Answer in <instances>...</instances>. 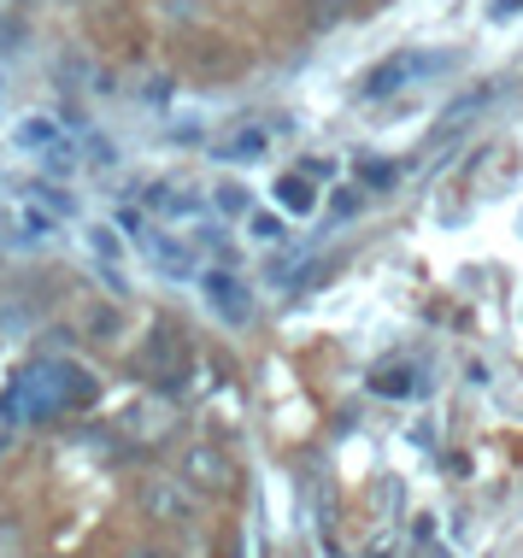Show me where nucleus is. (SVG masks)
<instances>
[{"mask_svg": "<svg viewBox=\"0 0 523 558\" xmlns=\"http://www.w3.org/2000/svg\"><path fill=\"white\" fill-rule=\"evenodd\" d=\"M142 511L159 523H194L200 511V488H188L183 476H147L142 482Z\"/></svg>", "mask_w": 523, "mask_h": 558, "instance_id": "obj_1", "label": "nucleus"}, {"mask_svg": "<svg viewBox=\"0 0 523 558\" xmlns=\"http://www.w3.org/2000/svg\"><path fill=\"white\" fill-rule=\"evenodd\" d=\"M188 482V488H200V494H230L235 488V464H230V452L212 447V441H188L183 447V471H177Z\"/></svg>", "mask_w": 523, "mask_h": 558, "instance_id": "obj_2", "label": "nucleus"}, {"mask_svg": "<svg viewBox=\"0 0 523 558\" xmlns=\"http://www.w3.org/2000/svg\"><path fill=\"white\" fill-rule=\"evenodd\" d=\"M142 365L159 376V383H183L188 376V336L177 324H154L142 341Z\"/></svg>", "mask_w": 523, "mask_h": 558, "instance_id": "obj_3", "label": "nucleus"}, {"mask_svg": "<svg viewBox=\"0 0 523 558\" xmlns=\"http://www.w3.org/2000/svg\"><path fill=\"white\" fill-rule=\"evenodd\" d=\"M206 282V300H212V312L230 329H247L253 324V294L242 289V282L230 277V270H212V277H200Z\"/></svg>", "mask_w": 523, "mask_h": 558, "instance_id": "obj_4", "label": "nucleus"}, {"mask_svg": "<svg viewBox=\"0 0 523 558\" xmlns=\"http://www.w3.org/2000/svg\"><path fill=\"white\" fill-rule=\"evenodd\" d=\"M412 71H417V59H412V53H394V59H382V65L365 77V95H394V88L412 77Z\"/></svg>", "mask_w": 523, "mask_h": 558, "instance_id": "obj_5", "label": "nucleus"}, {"mask_svg": "<svg viewBox=\"0 0 523 558\" xmlns=\"http://www.w3.org/2000/svg\"><path fill=\"white\" fill-rule=\"evenodd\" d=\"M147 253H154V259L166 265L171 277H194V253H188V247H177V241H159V235H147Z\"/></svg>", "mask_w": 523, "mask_h": 558, "instance_id": "obj_6", "label": "nucleus"}, {"mask_svg": "<svg viewBox=\"0 0 523 558\" xmlns=\"http://www.w3.org/2000/svg\"><path fill=\"white\" fill-rule=\"evenodd\" d=\"M83 329H95V341H118V312L112 306H83Z\"/></svg>", "mask_w": 523, "mask_h": 558, "instance_id": "obj_7", "label": "nucleus"}, {"mask_svg": "<svg viewBox=\"0 0 523 558\" xmlns=\"http://www.w3.org/2000/svg\"><path fill=\"white\" fill-rule=\"evenodd\" d=\"M0 558H24V523L0 511Z\"/></svg>", "mask_w": 523, "mask_h": 558, "instance_id": "obj_8", "label": "nucleus"}, {"mask_svg": "<svg viewBox=\"0 0 523 558\" xmlns=\"http://www.w3.org/2000/svg\"><path fill=\"white\" fill-rule=\"evenodd\" d=\"M259 154H265V135H259V130H247L242 142H223V147H218V159H235V165H242V159H259Z\"/></svg>", "mask_w": 523, "mask_h": 558, "instance_id": "obj_9", "label": "nucleus"}, {"mask_svg": "<svg viewBox=\"0 0 523 558\" xmlns=\"http://www.w3.org/2000/svg\"><path fill=\"white\" fill-rule=\"evenodd\" d=\"M19 142H24V147H53L59 130L48 124V118H24V124H19Z\"/></svg>", "mask_w": 523, "mask_h": 558, "instance_id": "obj_10", "label": "nucleus"}, {"mask_svg": "<svg viewBox=\"0 0 523 558\" xmlns=\"http://www.w3.org/2000/svg\"><path fill=\"white\" fill-rule=\"evenodd\" d=\"M282 206H294V213H306V206H312L306 177H282Z\"/></svg>", "mask_w": 523, "mask_h": 558, "instance_id": "obj_11", "label": "nucleus"}, {"mask_svg": "<svg viewBox=\"0 0 523 558\" xmlns=\"http://www.w3.org/2000/svg\"><path fill=\"white\" fill-rule=\"evenodd\" d=\"M247 230L259 235V241H282V235H289V223H282V218H271V213H253V223H247Z\"/></svg>", "mask_w": 523, "mask_h": 558, "instance_id": "obj_12", "label": "nucleus"}, {"mask_svg": "<svg viewBox=\"0 0 523 558\" xmlns=\"http://www.w3.org/2000/svg\"><path fill=\"white\" fill-rule=\"evenodd\" d=\"M88 241H95V253H100V265H107V270H100V277H112V265H118V241H112L107 230H88Z\"/></svg>", "mask_w": 523, "mask_h": 558, "instance_id": "obj_13", "label": "nucleus"}, {"mask_svg": "<svg viewBox=\"0 0 523 558\" xmlns=\"http://www.w3.org/2000/svg\"><path fill=\"white\" fill-rule=\"evenodd\" d=\"M358 177H365V189H388V177H394V165H358Z\"/></svg>", "mask_w": 523, "mask_h": 558, "instance_id": "obj_14", "label": "nucleus"}, {"mask_svg": "<svg viewBox=\"0 0 523 558\" xmlns=\"http://www.w3.org/2000/svg\"><path fill=\"white\" fill-rule=\"evenodd\" d=\"M218 206H223V213H247V194H242V189H223Z\"/></svg>", "mask_w": 523, "mask_h": 558, "instance_id": "obj_15", "label": "nucleus"}, {"mask_svg": "<svg viewBox=\"0 0 523 558\" xmlns=\"http://www.w3.org/2000/svg\"><path fill=\"white\" fill-rule=\"evenodd\" d=\"M118 558H166V553H154V547H130V553H118Z\"/></svg>", "mask_w": 523, "mask_h": 558, "instance_id": "obj_16", "label": "nucleus"}]
</instances>
